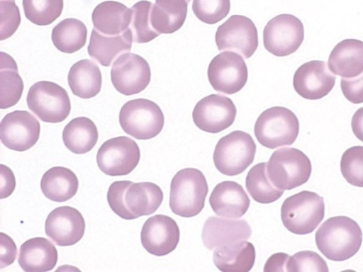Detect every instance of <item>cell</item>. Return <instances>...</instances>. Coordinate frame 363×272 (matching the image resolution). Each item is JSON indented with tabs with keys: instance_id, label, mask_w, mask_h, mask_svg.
I'll return each instance as SVG.
<instances>
[{
	"instance_id": "14",
	"label": "cell",
	"mask_w": 363,
	"mask_h": 272,
	"mask_svg": "<svg viewBox=\"0 0 363 272\" xmlns=\"http://www.w3.org/2000/svg\"><path fill=\"white\" fill-rule=\"evenodd\" d=\"M40 135V121L26 110L6 115L0 125L2 144L12 151H28L37 144Z\"/></svg>"
},
{
	"instance_id": "46",
	"label": "cell",
	"mask_w": 363,
	"mask_h": 272,
	"mask_svg": "<svg viewBox=\"0 0 363 272\" xmlns=\"http://www.w3.org/2000/svg\"><path fill=\"white\" fill-rule=\"evenodd\" d=\"M186 1H187L188 3H189V2L191 1V0H186Z\"/></svg>"
},
{
	"instance_id": "34",
	"label": "cell",
	"mask_w": 363,
	"mask_h": 272,
	"mask_svg": "<svg viewBox=\"0 0 363 272\" xmlns=\"http://www.w3.org/2000/svg\"><path fill=\"white\" fill-rule=\"evenodd\" d=\"M151 1H139L132 6V18L129 29L132 31L133 41L138 44L149 43L160 36L152 24Z\"/></svg>"
},
{
	"instance_id": "18",
	"label": "cell",
	"mask_w": 363,
	"mask_h": 272,
	"mask_svg": "<svg viewBox=\"0 0 363 272\" xmlns=\"http://www.w3.org/2000/svg\"><path fill=\"white\" fill-rule=\"evenodd\" d=\"M45 234L60 246L75 245L83 238L86 222L82 212L72 207H59L48 215Z\"/></svg>"
},
{
	"instance_id": "43",
	"label": "cell",
	"mask_w": 363,
	"mask_h": 272,
	"mask_svg": "<svg viewBox=\"0 0 363 272\" xmlns=\"http://www.w3.org/2000/svg\"><path fill=\"white\" fill-rule=\"evenodd\" d=\"M289 256L284 253L272 254L265 264L264 271H287Z\"/></svg>"
},
{
	"instance_id": "7",
	"label": "cell",
	"mask_w": 363,
	"mask_h": 272,
	"mask_svg": "<svg viewBox=\"0 0 363 272\" xmlns=\"http://www.w3.org/2000/svg\"><path fill=\"white\" fill-rule=\"evenodd\" d=\"M122 129L138 140H150L160 134L165 117L158 104L147 99H135L125 103L120 113Z\"/></svg>"
},
{
	"instance_id": "2",
	"label": "cell",
	"mask_w": 363,
	"mask_h": 272,
	"mask_svg": "<svg viewBox=\"0 0 363 272\" xmlns=\"http://www.w3.org/2000/svg\"><path fill=\"white\" fill-rule=\"evenodd\" d=\"M208 193V181L201 171L196 169L180 170L171 181V210L182 217H194L203 210Z\"/></svg>"
},
{
	"instance_id": "40",
	"label": "cell",
	"mask_w": 363,
	"mask_h": 272,
	"mask_svg": "<svg viewBox=\"0 0 363 272\" xmlns=\"http://www.w3.org/2000/svg\"><path fill=\"white\" fill-rule=\"evenodd\" d=\"M20 24V10L16 0H1V40L12 37Z\"/></svg>"
},
{
	"instance_id": "15",
	"label": "cell",
	"mask_w": 363,
	"mask_h": 272,
	"mask_svg": "<svg viewBox=\"0 0 363 272\" xmlns=\"http://www.w3.org/2000/svg\"><path fill=\"white\" fill-rule=\"evenodd\" d=\"M235 104L228 97L211 95L201 99L195 106L193 118L201 130L211 134L229 128L235 121Z\"/></svg>"
},
{
	"instance_id": "33",
	"label": "cell",
	"mask_w": 363,
	"mask_h": 272,
	"mask_svg": "<svg viewBox=\"0 0 363 272\" xmlns=\"http://www.w3.org/2000/svg\"><path fill=\"white\" fill-rule=\"evenodd\" d=\"M267 166V163L257 164L250 170L246 178L247 193L255 201L261 204H270L280 200L284 193L272 183Z\"/></svg>"
},
{
	"instance_id": "22",
	"label": "cell",
	"mask_w": 363,
	"mask_h": 272,
	"mask_svg": "<svg viewBox=\"0 0 363 272\" xmlns=\"http://www.w3.org/2000/svg\"><path fill=\"white\" fill-rule=\"evenodd\" d=\"M132 42L130 29L117 36H107L94 29L87 51L94 60L99 62L104 67H109L115 59L130 52Z\"/></svg>"
},
{
	"instance_id": "20",
	"label": "cell",
	"mask_w": 363,
	"mask_h": 272,
	"mask_svg": "<svg viewBox=\"0 0 363 272\" xmlns=\"http://www.w3.org/2000/svg\"><path fill=\"white\" fill-rule=\"evenodd\" d=\"M215 214L225 218H240L250 207V200L243 187L236 181H226L218 184L209 198Z\"/></svg>"
},
{
	"instance_id": "24",
	"label": "cell",
	"mask_w": 363,
	"mask_h": 272,
	"mask_svg": "<svg viewBox=\"0 0 363 272\" xmlns=\"http://www.w3.org/2000/svg\"><path fill=\"white\" fill-rule=\"evenodd\" d=\"M213 261L223 272H249L256 261V249L253 244L245 240L233 242L216 247Z\"/></svg>"
},
{
	"instance_id": "38",
	"label": "cell",
	"mask_w": 363,
	"mask_h": 272,
	"mask_svg": "<svg viewBox=\"0 0 363 272\" xmlns=\"http://www.w3.org/2000/svg\"><path fill=\"white\" fill-rule=\"evenodd\" d=\"M287 271H323L329 272L327 263L313 251H302L289 256L287 263Z\"/></svg>"
},
{
	"instance_id": "26",
	"label": "cell",
	"mask_w": 363,
	"mask_h": 272,
	"mask_svg": "<svg viewBox=\"0 0 363 272\" xmlns=\"http://www.w3.org/2000/svg\"><path fill=\"white\" fill-rule=\"evenodd\" d=\"M68 83L73 95L82 99L93 98L102 89V73L99 65L85 59L72 65L68 75Z\"/></svg>"
},
{
	"instance_id": "35",
	"label": "cell",
	"mask_w": 363,
	"mask_h": 272,
	"mask_svg": "<svg viewBox=\"0 0 363 272\" xmlns=\"http://www.w3.org/2000/svg\"><path fill=\"white\" fill-rule=\"evenodd\" d=\"M24 15L38 26H47L61 16L64 0H23Z\"/></svg>"
},
{
	"instance_id": "45",
	"label": "cell",
	"mask_w": 363,
	"mask_h": 272,
	"mask_svg": "<svg viewBox=\"0 0 363 272\" xmlns=\"http://www.w3.org/2000/svg\"><path fill=\"white\" fill-rule=\"evenodd\" d=\"M352 129L356 137L363 142V107L356 110L352 117Z\"/></svg>"
},
{
	"instance_id": "39",
	"label": "cell",
	"mask_w": 363,
	"mask_h": 272,
	"mask_svg": "<svg viewBox=\"0 0 363 272\" xmlns=\"http://www.w3.org/2000/svg\"><path fill=\"white\" fill-rule=\"evenodd\" d=\"M131 183L130 181H114L113 183H111L107 194L108 203H109L111 210L125 220L138 219L135 215L132 214L125 204V193Z\"/></svg>"
},
{
	"instance_id": "23",
	"label": "cell",
	"mask_w": 363,
	"mask_h": 272,
	"mask_svg": "<svg viewBox=\"0 0 363 272\" xmlns=\"http://www.w3.org/2000/svg\"><path fill=\"white\" fill-rule=\"evenodd\" d=\"M331 72L342 78H354L363 72V41L345 40L334 47L328 62Z\"/></svg>"
},
{
	"instance_id": "3",
	"label": "cell",
	"mask_w": 363,
	"mask_h": 272,
	"mask_svg": "<svg viewBox=\"0 0 363 272\" xmlns=\"http://www.w3.org/2000/svg\"><path fill=\"white\" fill-rule=\"evenodd\" d=\"M282 223L296 235H307L315 231L325 215L323 197L303 191L285 200L281 207Z\"/></svg>"
},
{
	"instance_id": "6",
	"label": "cell",
	"mask_w": 363,
	"mask_h": 272,
	"mask_svg": "<svg viewBox=\"0 0 363 272\" xmlns=\"http://www.w3.org/2000/svg\"><path fill=\"white\" fill-rule=\"evenodd\" d=\"M257 145L252 136L243 131H233L220 139L213 160L216 169L228 176H238L253 163Z\"/></svg>"
},
{
	"instance_id": "25",
	"label": "cell",
	"mask_w": 363,
	"mask_h": 272,
	"mask_svg": "<svg viewBox=\"0 0 363 272\" xmlns=\"http://www.w3.org/2000/svg\"><path fill=\"white\" fill-rule=\"evenodd\" d=\"M131 9L117 1H104L94 9L92 21L97 31L107 36H117L130 27Z\"/></svg>"
},
{
	"instance_id": "10",
	"label": "cell",
	"mask_w": 363,
	"mask_h": 272,
	"mask_svg": "<svg viewBox=\"0 0 363 272\" xmlns=\"http://www.w3.org/2000/svg\"><path fill=\"white\" fill-rule=\"evenodd\" d=\"M305 29L298 17L280 15L269 21L264 30L265 50L275 57L294 54L302 45Z\"/></svg>"
},
{
	"instance_id": "27",
	"label": "cell",
	"mask_w": 363,
	"mask_h": 272,
	"mask_svg": "<svg viewBox=\"0 0 363 272\" xmlns=\"http://www.w3.org/2000/svg\"><path fill=\"white\" fill-rule=\"evenodd\" d=\"M79 180L71 169L55 166L42 177L40 187L45 197L55 202L72 200L79 190Z\"/></svg>"
},
{
	"instance_id": "17",
	"label": "cell",
	"mask_w": 363,
	"mask_h": 272,
	"mask_svg": "<svg viewBox=\"0 0 363 272\" xmlns=\"http://www.w3.org/2000/svg\"><path fill=\"white\" fill-rule=\"evenodd\" d=\"M180 230L173 218L157 215L149 218L143 227L141 242L144 249L155 256H165L177 249Z\"/></svg>"
},
{
	"instance_id": "32",
	"label": "cell",
	"mask_w": 363,
	"mask_h": 272,
	"mask_svg": "<svg viewBox=\"0 0 363 272\" xmlns=\"http://www.w3.org/2000/svg\"><path fill=\"white\" fill-rule=\"evenodd\" d=\"M1 107L2 110L15 106L22 98L24 85L15 60L9 55L1 53Z\"/></svg>"
},
{
	"instance_id": "19",
	"label": "cell",
	"mask_w": 363,
	"mask_h": 272,
	"mask_svg": "<svg viewBox=\"0 0 363 272\" xmlns=\"http://www.w3.org/2000/svg\"><path fill=\"white\" fill-rule=\"evenodd\" d=\"M252 230L245 220H228L211 216L202 230V242L209 250L242 240H249Z\"/></svg>"
},
{
	"instance_id": "12",
	"label": "cell",
	"mask_w": 363,
	"mask_h": 272,
	"mask_svg": "<svg viewBox=\"0 0 363 272\" xmlns=\"http://www.w3.org/2000/svg\"><path fill=\"white\" fill-rule=\"evenodd\" d=\"M208 78L216 91L233 95L245 86L249 72L240 55L233 52H223L216 55L209 64Z\"/></svg>"
},
{
	"instance_id": "13",
	"label": "cell",
	"mask_w": 363,
	"mask_h": 272,
	"mask_svg": "<svg viewBox=\"0 0 363 272\" xmlns=\"http://www.w3.org/2000/svg\"><path fill=\"white\" fill-rule=\"evenodd\" d=\"M111 78L118 93L124 96L138 95L151 82V68L140 55L127 53L114 62Z\"/></svg>"
},
{
	"instance_id": "1",
	"label": "cell",
	"mask_w": 363,
	"mask_h": 272,
	"mask_svg": "<svg viewBox=\"0 0 363 272\" xmlns=\"http://www.w3.org/2000/svg\"><path fill=\"white\" fill-rule=\"evenodd\" d=\"M318 249L328 259L343 261L359 252L362 244V232L358 223L347 216L328 219L315 234Z\"/></svg>"
},
{
	"instance_id": "8",
	"label": "cell",
	"mask_w": 363,
	"mask_h": 272,
	"mask_svg": "<svg viewBox=\"0 0 363 272\" xmlns=\"http://www.w3.org/2000/svg\"><path fill=\"white\" fill-rule=\"evenodd\" d=\"M29 109L45 123H60L69 117L71 100L64 87L50 81H40L27 96Z\"/></svg>"
},
{
	"instance_id": "37",
	"label": "cell",
	"mask_w": 363,
	"mask_h": 272,
	"mask_svg": "<svg viewBox=\"0 0 363 272\" xmlns=\"http://www.w3.org/2000/svg\"><path fill=\"white\" fill-rule=\"evenodd\" d=\"M231 9L230 0H194V15L202 23L216 24L225 19Z\"/></svg>"
},
{
	"instance_id": "29",
	"label": "cell",
	"mask_w": 363,
	"mask_h": 272,
	"mask_svg": "<svg viewBox=\"0 0 363 272\" xmlns=\"http://www.w3.org/2000/svg\"><path fill=\"white\" fill-rule=\"evenodd\" d=\"M99 137V129L96 124L86 117L74 118L62 132V140L66 148L75 154H86L92 151Z\"/></svg>"
},
{
	"instance_id": "5",
	"label": "cell",
	"mask_w": 363,
	"mask_h": 272,
	"mask_svg": "<svg viewBox=\"0 0 363 272\" xmlns=\"http://www.w3.org/2000/svg\"><path fill=\"white\" fill-rule=\"evenodd\" d=\"M312 163L300 149L281 148L272 153L267 163V174L278 189L291 191L308 181Z\"/></svg>"
},
{
	"instance_id": "30",
	"label": "cell",
	"mask_w": 363,
	"mask_h": 272,
	"mask_svg": "<svg viewBox=\"0 0 363 272\" xmlns=\"http://www.w3.org/2000/svg\"><path fill=\"white\" fill-rule=\"evenodd\" d=\"M162 189L155 183H132L125 193V200L129 210L136 217L155 214L163 201Z\"/></svg>"
},
{
	"instance_id": "44",
	"label": "cell",
	"mask_w": 363,
	"mask_h": 272,
	"mask_svg": "<svg viewBox=\"0 0 363 272\" xmlns=\"http://www.w3.org/2000/svg\"><path fill=\"white\" fill-rule=\"evenodd\" d=\"M16 188V180L11 169L1 166V198L10 196Z\"/></svg>"
},
{
	"instance_id": "11",
	"label": "cell",
	"mask_w": 363,
	"mask_h": 272,
	"mask_svg": "<svg viewBox=\"0 0 363 272\" xmlns=\"http://www.w3.org/2000/svg\"><path fill=\"white\" fill-rule=\"evenodd\" d=\"M219 51H233L243 57H252L258 47V33L255 23L243 16H233L219 26L216 34Z\"/></svg>"
},
{
	"instance_id": "16",
	"label": "cell",
	"mask_w": 363,
	"mask_h": 272,
	"mask_svg": "<svg viewBox=\"0 0 363 272\" xmlns=\"http://www.w3.org/2000/svg\"><path fill=\"white\" fill-rule=\"evenodd\" d=\"M323 61H312L300 66L293 79L296 92L306 100H319L329 95L336 85V76Z\"/></svg>"
},
{
	"instance_id": "9",
	"label": "cell",
	"mask_w": 363,
	"mask_h": 272,
	"mask_svg": "<svg viewBox=\"0 0 363 272\" xmlns=\"http://www.w3.org/2000/svg\"><path fill=\"white\" fill-rule=\"evenodd\" d=\"M140 158L138 144L127 136H118L101 146L96 162L100 170L107 176H122L134 171Z\"/></svg>"
},
{
	"instance_id": "41",
	"label": "cell",
	"mask_w": 363,
	"mask_h": 272,
	"mask_svg": "<svg viewBox=\"0 0 363 272\" xmlns=\"http://www.w3.org/2000/svg\"><path fill=\"white\" fill-rule=\"evenodd\" d=\"M341 90L349 102L354 104L363 103V72L354 78L341 79Z\"/></svg>"
},
{
	"instance_id": "28",
	"label": "cell",
	"mask_w": 363,
	"mask_h": 272,
	"mask_svg": "<svg viewBox=\"0 0 363 272\" xmlns=\"http://www.w3.org/2000/svg\"><path fill=\"white\" fill-rule=\"evenodd\" d=\"M186 0H156L152 9V24L160 34H172L186 22L188 11Z\"/></svg>"
},
{
	"instance_id": "36",
	"label": "cell",
	"mask_w": 363,
	"mask_h": 272,
	"mask_svg": "<svg viewBox=\"0 0 363 272\" xmlns=\"http://www.w3.org/2000/svg\"><path fill=\"white\" fill-rule=\"evenodd\" d=\"M340 169L342 176L351 186L363 187V147L354 146L348 149L342 156Z\"/></svg>"
},
{
	"instance_id": "4",
	"label": "cell",
	"mask_w": 363,
	"mask_h": 272,
	"mask_svg": "<svg viewBox=\"0 0 363 272\" xmlns=\"http://www.w3.org/2000/svg\"><path fill=\"white\" fill-rule=\"evenodd\" d=\"M254 132L258 142L268 149L291 146L299 135L298 118L287 108L272 107L258 117Z\"/></svg>"
},
{
	"instance_id": "42",
	"label": "cell",
	"mask_w": 363,
	"mask_h": 272,
	"mask_svg": "<svg viewBox=\"0 0 363 272\" xmlns=\"http://www.w3.org/2000/svg\"><path fill=\"white\" fill-rule=\"evenodd\" d=\"M1 264L0 268H4L15 261L17 249L13 240L5 233H1Z\"/></svg>"
},
{
	"instance_id": "31",
	"label": "cell",
	"mask_w": 363,
	"mask_h": 272,
	"mask_svg": "<svg viewBox=\"0 0 363 272\" xmlns=\"http://www.w3.org/2000/svg\"><path fill=\"white\" fill-rule=\"evenodd\" d=\"M87 29L82 21L62 20L52 31V41L59 51L73 54L82 50L86 43Z\"/></svg>"
},
{
	"instance_id": "21",
	"label": "cell",
	"mask_w": 363,
	"mask_h": 272,
	"mask_svg": "<svg viewBox=\"0 0 363 272\" xmlns=\"http://www.w3.org/2000/svg\"><path fill=\"white\" fill-rule=\"evenodd\" d=\"M57 261V249L47 239H30L21 246L18 263L24 271H50L55 267Z\"/></svg>"
}]
</instances>
